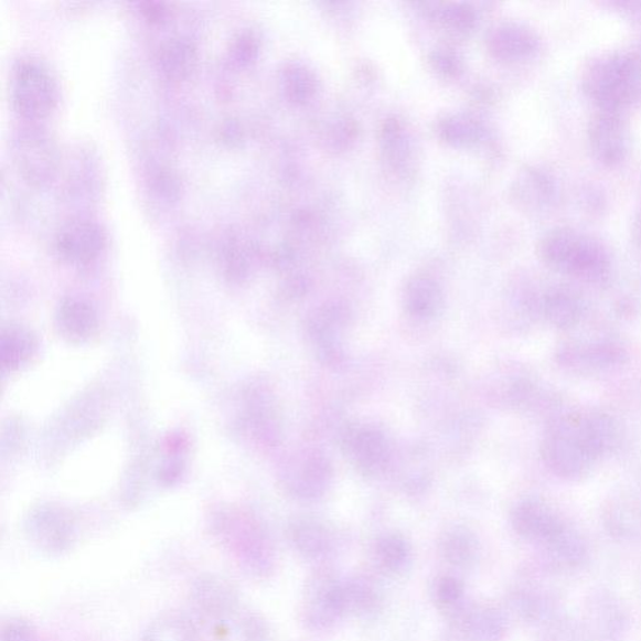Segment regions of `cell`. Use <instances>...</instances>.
Here are the masks:
<instances>
[{
    "instance_id": "1",
    "label": "cell",
    "mask_w": 641,
    "mask_h": 641,
    "mask_svg": "<svg viewBox=\"0 0 641 641\" xmlns=\"http://www.w3.org/2000/svg\"><path fill=\"white\" fill-rule=\"evenodd\" d=\"M544 261L555 271L589 282L606 280L610 271L607 249L597 239L571 228H556L542 245Z\"/></svg>"
},
{
    "instance_id": "2",
    "label": "cell",
    "mask_w": 641,
    "mask_h": 641,
    "mask_svg": "<svg viewBox=\"0 0 641 641\" xmlns=\"http://www.w3.org/2000/svg\"><path fill=\"white\" fill-rule=\"evenodd\" d=\"M584 87L602 109L618 110L641 96V58L617 53L592 62Z\"/></svg>"
},
{
    "instance_id": "3",
    "label": "cell",
    "mask_w": 641,
    "mask_h": 641,
    "mask_svg": "<svg viewBox=\"0 0 641 641\" xmlns=\"http://www.w3.org/2000/svg\"><path fill=\"white\" fill-rule=\"evenodd\" d=\"M547 468L564 479L587 476L598 459L585 436L584 415H565L556 419L542 446Z\"/></svg>"
},
{
    "instance_id": "4",
    "label": "cell",
    "mask_w": 641,
    "mask_h": 641,
    "mask_svg": "<svg viewBox=\"0 0 641 641\" xmlns=\"http://www.w3.org/2000/svg\"><path fill=\"white\" fill-rule=\"evenodd\" d=\"M58 96L57 81L42 62L28 58L15 64L11 98L18 115L36 122L52 114L57 107Z\"/></svg>"
},
{
    "instance_id": "5",
    "label": "cell",
    "mask_w": 641,
    "mask_h": 641,
    "mask_svg": "<svg viewBox=\"0 0 641 641\" xmlns=\"http://www.w3.org/2000/svg\"><path fill=\"white\" fill-rule=\"evenodd\" d=\"M12 157L18 172L30 184L43 188L50 184L60 167V152L54 139L35 122L28 124L15 132Z\"/></svg>"
},
{
    "instance_id": "6",
    "label": "cell",
    "mask_w": 641,
    "mask_h": 641,
    "mask_svg": "<svg viewBox=\"0 0 641 641\" xmlns=\"http://www.w3.org/2000/svg\"><path fill=\"white\" fill-rule=\"evenodd\" d=\"M106 232L99 223L88 218L72 220L55 237V250L64 261L87 265L106 247Z\"/></svg>"
},
{
    "instance_id": "7",
    "label": "cell",
    "mask_w": 641,
    "mask_h": 641,
    "mask_svg": "<svg viewBox=\"0 0 641 641\" xmlns=\"http://www.w3.org/2000/svg\"><path fill=\"white\" fill-rule=\"evenodd\" d=\"M191 602L202 618L223 620L236 611L238 594L234 584L222 576L204 574L192 585Z\"/></svg>"
},
{
    "instance_id": "8",
    "label": "cell",
    "mask_w": 641,
    "mask_h": 641,
    "mask_svg": "<svg viewBox=\"0 0 641 641\" xmlns=\"http://www.w3.org/2000/svg\"><path fill=\"white\" fill-rule=\"evenodd\" d=\"M589 138L592 152L602 163L612 165L624 160L629 133L618 110L602 109L601 114L592 119Z\"/></svg>"
},
{
    "instance_id": "9",
    "label": "cell",
    "mask_w": 641,
    "mask_h": 641,
    "mask_svg": "<svg viewBox=\"0 0 641 641\" xmlns=\"http://www.w3.org/2000/svg\"><path fill=\"white\" fill-rule=\"evenodd\" d=\"M557 359L565 367L600 370L624 364L627 352L617 343L600 341L565 346Z\"/></svg>"
},
{
    "instance_id": "10",
    "label": "cell",
    "mask_w": 641,
    "mask_h": 641,
    "mask_svg": "<svg viewBox=\"0 0 641 641\" xmlns=\"http://www.w3.org/2000/svg\"><path fill=\"white\" fill-rule=\"evenodd\" d=\"M346 451L365 473H374L383 468L387 458L384 435L374 427H356L345 438Z\"/></svg>"
},
{
    "instance_id": "11",
    "label": "cell",
    "mask_w": 641,
    "mask_h": 641,
    "mask_svg": "<svg viewBox=\"0 0 641 641\" xmlns=\"http://www.w3.org/2000/svg\"><path fill=\"white\" fill-rule=\"evenodd\" d=\"M538 309L554 327L571 329L581 321L585 306L579 293L569 287L557 286L543 296Z\"/></svg>"
},
{
    "instance_id": "12",
    "label": "cell",
    "mask_w": 641,
    "mask_h": 641,
    "mask_svg": "<svg viewBox=\"0 0 641 641\" xmlns=\"http://www.w3.org/2000/svg\"><path fill=\"white\" fill-rule=\"evenodd\" d=\"M58 328L64 338L73 342L90 339L98 330V316L86 301L64 300L57 314Z\"/></svg>"
},
{
    "instance_id": "13",
    "label": "cell",
    "mask_w": 641,
    "mask_h": 641,
    "mask_svg": "<svg viewBox=\"0 0 641 641\" xmlns=\"http://www.w3.org/2000/svg\"><path fill=\"white\" fill-rule=\"evenodd\" d=\"M31 535L40 549L50 554H62L71 549L73 528L63 517L43 515L32 523Z\"/></svg>"
},
{
    "instance_id": "14",
    "label": "cell",
    "mask_w": 641,
    "mask_h": 641,
    "mask_svg": "<svg viewBox=\"0 0 641 641\" xmlns=\"http://www.w3.org/2000/svg\"><path fill=\"white\" fill-rule=\"evenodd\" d=\"M141 641H200V635L188 616L167 611L147 627Z\"/></svg>"
},
{
    "instance_id": "15",
    "label": "cell",
    "mask_w": 641,
    "mask_h": 641,
    "mask_svg": "<svg viewBox=\"0 0 641 641\" xmlns=\"http://www.w3.org/2000/svg\"><path fill=\"white\" fill-rule=\"evenodd\" d=\"M0 354H2V365L6 370L14 371L21 368L30 361L36 351V339L34 334L21 327L7 328L2 334L0 343Z\"/></svg>"
},
{
    "instance_id": "16",
    "label": "cell",
    "mask_w": 641,
    "mask_h": 641,
    "mask_svg": "<svg viewBox=\"0 0 641 641\" xmlns=\"http://www.w3.org/2000/svg\"><path fill=\"white\" fill-rule=\"evenodd\" d=\"M161 70L172 79H183L197 66V51L190 41L172 40L160 52Z\"/></svg>"
},
{
    "instance_id": "17",
    "label": "cell",
    "mask_w": 641,
    "mask_h": 641,
    "mask_svg": "<svg viewBox=\"0 0 641 641\" xmlns=\"http://www.w3.org/2000/svg\"><path fill=\"white\" fill-rule=\"evenodd\" d=\"M584 419L590 449L597 458L618 448L621 439L620 427L611 416L590 414L584 415Z\"/></svg>"
},
{
    "instance_id": "18",
    "label": "cell",
    "mask_w": 641,
    "mask_h": 641,
    "mask_svg": "<svg viewBox=\"0 0 641 641\" xmlns=\"http://www.w3.org/2000/svg\"><path fill=\"white\" fill-rule=\"evenodd\" d=\"M291 541L297 551L308 556H320L328 553L331 538L327 528L311 522L295 524Z\"/></svg>"
},
{
    "instance_id": "19",
    "label": "cell",
    "mask_w": 641,
    "mask_h": 641,
    "mask_svg": "<svg viewBox=\"0 0 641 641\" xmlns=\"http://www.w3.org/2000/svg\"><path fill=\"white\" fill-rule=\"evenodd\" d=\"M441 295L429 282H417L410 287L406 296V308L416 318H431L438 313Z\"/></svg>"
},
{
    "instance_id": "20",
    "label": "cell",
    "mask_w": 641,
    "mask_h": 641,
    "mask_svg": "<svg viewBox=\"0 0 641 641\" xmlns=\"http://www.w3.org/2000/svg\"><path fill=\"white\" fill-rule=\"evenodd\" d=\"M442 553L449 563L467 565L476 557V538L467 532L455 531L446 535L442 542Z\"/></svg>"
},
{
    "instance_id": "21",
    "label": "cell",
    "mask_w": 641,
    "mask_h": 641,
    "mask_svg": "<svg viewBox=\"0 0 641 641\" xmlns=\"http://www.w3.org/2000/svg\"><path fill=\"white\" fill-rule=\"evenodd\" d=\"M408 546L403 537L389 535L377 545V555L381 564L388 570L402 569L408 559Z\"/></svg>"
},
{
    "instance_id": "22",
    "label": "cell",
    "mask_w": 641,
    "mask_h": 641,
    "mask_svg": "<svg viewBox=\"0 0 641 641\" xmlns=\"http://www.w3.org/2000/svg\"><path fill=\"white\" fill-rule=\"evenodd\" d=\"M515 524L523 532H535L551 525V516L542 505L536 503H524L520 505L515 513Z\"/></svg>"
},
{
    "instance_id": "23",
    "label": "cell",
    "mask_w": 641,
    "mask_h": 641,
    "mask_svg": "<svg viewBox=\"0 0 641 641\" xmlns=\"http://www.w3.org/2000/svg\"><path fill=\"white\" fill-rule=\"evenodd\" d=\"M0 641H39V633L31 621L12 618L4 622Z\"/></svg>"
},
{
    "instance_id": "24",
    "label": "cell",
    "mask_w": 641,
    "mask_h": 641,
    "mask_svg": "<svg viewBox=\"0 0 641 641\" xmlns=\"http://www.w3.org/2000/svg\"><path fill=\"white\" fill-rule=\"evenodd\" d=\"M438 600L444 606H453L462 598V584L455 578H444L438 585Z\"/></svg>"
},
{
    "instance_id": "25",
    "label": "cell",
    "mask_w": 641,
    "mask_h": 641,
    "mask_svg": "<svg viewBox=\"0 0 641 641\" xmlns=\"http://www.w3.org/2000/svg\"><path fill=\"white\" fill-rule=\"evenodd\" d=\"M244 633L249 641L263 640L266 634V628L263 620L249 616L245 619Z\"/></svg>"
}]
</instances>
